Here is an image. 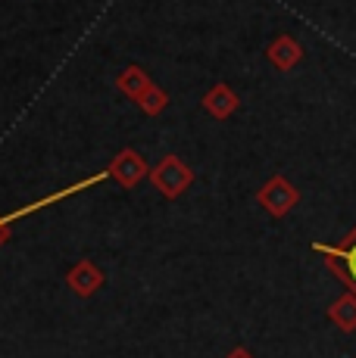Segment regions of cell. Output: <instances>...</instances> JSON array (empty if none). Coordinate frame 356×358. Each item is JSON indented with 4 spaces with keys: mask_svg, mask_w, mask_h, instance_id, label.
<instances>
[{
    "mask_svg": "<svg viewBox=\"0 0 356 358\" xmlns=\"http://www.w3.org/2000/svg\"><path fill=\"white\" fill-rule=\"evenodd\" d=\"M150 181H153V187L160 190L163 196H169V199H175V196H182L184 190L191 187V181H194V175H191V169L184 165L178 156H163L160 165H156L153 171H150Z\"/></svg>",
    "mask_w": 356,
    "mask_h": 358,
    "instance_id": "6da1fadb",
    "label": "cell"
},
{
    "mask_svg": "<svg viewBox=\"0 0 356 358\" xmlns=\"http://www.w3.org/2000/svg\"><path fill=\"white\" fill-rule=\"evenodd\" d=\"M107 171L116 184H122V187H138L144 178H147V162L141 159L138 150L125 147L113 156V162L107 165Z\"/></svg>",
    "mask_w": 356,
    "mask_h": 358,
    "instance_id": "7a4b0ae2",
    "label": "cell"
},
{
    "mask_svg": "<svg viewBox=\"0 0 356 358\" xmlns=\"http://www.w3.org/2000/svg\"><path fill=\"white\" fill-rule=\"evenodd\" d=\"M259 203H263L275 218H282L297 206V190H294V184L287 181V178L275 175L266 181L263 190H259Z\"/></svg>",
    "mask_w": 356,
    "mask_h": 358,
    "instance_id": "3957f363",
    "label": "cell"
},
{
    "mask_svg": "<svg viewBox=\"0 0 356 358\" xmlns=\"http://www.w3.org/2000/svg\"><path fill=\"white\" fill-rule=\"evenodd\" d=\"M316 252L328 259V265L338 268L341 274H344L347 287L356 293V231L347 237L344 246H325V243H316Z\"/></svg>",
    "mask_w": 356,
    "mask_h": 358,
    "instance_id": "277c9868",
    "label": "cell"
},
{
    "mask_svg": "<svg viewBox=\"0 0 356 358\" xmlns=\"http://www.w3.org/2000/svg\"><path fill=\"white\" fill-rule=\"evenodd\" d=\"M66 284H69V290L75 296H91V293H97L100 287H104V271H100L91 259H81L78 265L69 268Z\"/></svg>",
    "mask_w": 356,
    "mask_h": 358,
    "instance_id": "5b68a950",
    "label": "cell"
},
{
    "mask_svg": "<svg viewBox=\"0 0 356 358\" xmlns=\"http://www.w3.org/2000/svg\"><path fill=\"white\" fill-rule=\"evenodd\" d=\"M203 106H207V113L213 115V119H228L238 109V94L231 91L228 85H216L213 91L203 97Z\"/></svg>",
    "mask_w": 356,
    "mask_h": 358,
    "instance_id": "8992f818",
    "label": "cell"
},
{
    "mask_svg": "<svg viewBox=\"0 0 356 358\" xmlns=\"http://www.w3.org/2000/svg\"><path fill=\"white\" fill-rule=\"evenodd\" d=\"M300 57H303V50H300V44L294 38H278V41H272V47H269V59H272V66L275 69H294L300 63Z\"/></svg>",
    "mask_w": 356,
    "mask_h": 358,
    "instance_id": "52a82bcc",
    "label": "cell"
},
{
    "mask_svg": "<svg viewBox=\"0 0 356 358\" xmlns=\"http://www.w3.org/2000/svg\"><path fill=\"white\" fill-rule=\"evenodd\" d=\"M116 85H119V91L125 94V97H132V100H138L144 91H147L153 81H150V75L144 72L141 66H128V69H122L119 72V78H116Z\"/></svg>",
    "mask_w": 356,
    "mask_h": 358,
    "instance_id": "ba28073f",
    "label": "cell"
},
{
    "mask_svg": "<svg viewBox=\"0 0 356 358\" xmlns=\"http://www.w3.org/2000/svg\"><path fill=\"white\" fill-rule=\"evenodd\" d=\"M328 315H331V321L341 330H353L356 327V293H347L344 299H338Z\"/></svg>",
    "mask_w": 356,
    "mask_h": 358,
    "instance_id": "9c48e42d",
    "label": "cell"
},
{
    "mask_svg": "<svg viewBox=\"0 0 356 358\" xmlns=\"http://www.w3.org/2000/svg\"><path fill=\"white\" fill-rule=\"evenodd\" d=\"M135 103H138V106H141L147 115H160L163 109H166L169 97H166V91H160V87H156V85H150L147 91H144V94H141V97L135 100Z\"/></svg>",
    "mask_w": 356,
    "mask_h": 358,
    "instance_id": "30bf717a",
    "label": "cell"
},
{
    "mask_svg": "<svg viewBox=\"0 0 356 358\" xmlns=\"http://www.w3.org/2000/svg\"><path fill=\"white\" fill-rule=\"evenodd\" d=\"M228 358H253V355L247 352V349H235V352H231Z\"/></svg>",
    "mask_w": 356,
    "mask_h": 358,
    "instance_id": "8fae6325",
    "label": "cell"
},
{
    "mask_svg": "<svg viewBox=\"0 0 356 358\" xmlns=\"http://www.w3.org/2000/svg\"><path fill=\"white\" fill-rule=\"evenodd\" d=\"M6 243V231H0V246H4Z\"/></svg>",
    "mask_w": 356,
    "mask_h": 358,
    "instance_id": "7c38bea8",
    "label": "cell"
}]
</instances>
